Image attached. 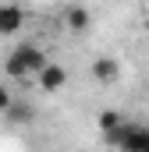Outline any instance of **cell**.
Listing matches in <instances>:
<instances>
[{
    "instance_id": "obj_1",
    "label": "cell",
    "mask_w": 149,
    "mask_h": 152,
    "mask_svg": "<svg viewBox=\"0 0 149 152\" xmlns=\"http://www.w3.org/2000/svg\"><path fill=\"white\" fill-rule=\"evenodd\" d=\"M46 64H50V57H46V50H43L39 42H18V46L7 53V60H4V71H7V78L25 81V78L39 75Z\"/></svg>"
},
{
    "instance_id": "obj_2",
    "label": "cell",
    "mask_w": 149,
    "mask_h": 152,
    "mask_svg": "<svg viewBox=\"0 0 149 152\" xmlns=\"http://www.w3.org/2000/svg\"><path fill=\"white\" fill-rule=\"evenodd\" d=\"M103 142L117 152H149V127L124 120V124H117L114 131L103 134Z\"/></svg>"
},
{
    "instance_id": "obj_3",
    "label": "cell",
    "mask_w": 149,
    "mask_h": 152,
    "mask_svg": "<svg viewBox=\"0 0 149 152\" xmlns=\"http://www.w3.org/2000/svg\"><path fill=\"white\" fill-rule=\"evenodd\" d=\"M25 25V11L18 4H0V36H18Z\"/></svg>"
},
{
    "instance_id": "obj_4",
    "label": "cell",
    "mask_w": 149,
    "mask_h": 152,
    "mask_svg": "<svg viewBox=\"0 0 149 152\" xmlns=\"http://www.w3.org/2000/svg\"><path fill=\"white\" fill-rule=\"evenodd\" d=\"M36 78H39V88H43V92H60V88L68 85V71H64L60 64H53V60H50Z\"/></svg>"
},
{
    "instance_id": "obj_5",
    "label": "cell",
    "mask_w": 149,
    "mask_h": 152,
    "mask_svg": "<svg viewBox=\"0 0 149 152\" xmlns=\"http://www.w3.org/2000/svg\"><path fill=\"white\" fill-rule=\"evenodd\" d=\"M89 71H92V78H96L100 85H114V81L121 78V64H117V57H96Z\"/></svg>"
},
{
    "instance_id": "obj_6",
    "label": "cell",
    "mask_w": 149,
    "mask_h": 152,
    "mask_svg": "<svg viewBox=\"0 0 149 152\" xmlns=\"http://www.w3.org/2000/svg\"><path fill=\"white\" fill-rule=\"evenodd\" d=\"M64 25H68V32H89V25H92V14H89L82 4H71V7L64 11Z\"/></svg>"
},
{
    "instance_id": "obj_7",
    "label": "cell",
    "mask_w": 149,
    "mask_h": 152,
    "mask_svg": "<svg viewBox=\"0 0 149 152\" xmlns=\"http://www.w3.org/2000/svg\"><path fill=\"white\" fill-rule=\"evenodd\" d=\"M117 124H124V117L117 113V110H103V113L96 117V127H100V131H103V134H107V131H114V127H117Z\"/></svg>"
},
{
    "instance_id": "obj_8",
    "label": "cell",
    "mask_w": 149,
    "mask_h": 152,
    "mask_svg": "<svg viewBox=\"0 0 149 152\" xmlns=\"http://www.w3.org/2000/svg\"><path fill=\"white\" fill-rule=\"evenodd\" d=\"M7 117H11L14 124H18V120H21V124H29V120H32V110H29L25 103H14V106L7 110Z\"/></svg>"
},
{
    "instance_id": "obj_9",
    "label": "cell",
    "mask_w": 149,
    "mask_h": 152,
    "mask_svg": "<svg viewBox=\"0 0 149 152\" xmlns=\"http://www.w3.org/2000/svg\"><path fill=\"white\" fill-rule=\"evenodd\" d=\"M11 106H14V96H11V88H7V85H0V113H7Z\"/></svg>"
}]
</instances>
